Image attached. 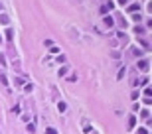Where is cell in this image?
<instances>
[{"label": "cell", "instance_id": "6da1fadb", "mask_svg": "<svg viewBox=\"0 0 152 134\" xmlns=\"http://www.w3.org/2000/svg\"><path fill=\"white\" fill-rule=\"evenodd\" d=\"M48 134H56V130H51V128H50V130H48Z\"/></svg>", "mask_w": 152, "mask_h": 134}]
</instances>
